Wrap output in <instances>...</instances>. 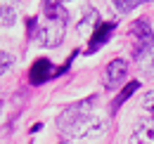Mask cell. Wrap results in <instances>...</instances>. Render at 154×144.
I'll list each match as a JSON object with an SVG mask.
<instances>
[{
	"instance_id": "1",
	"label": "cell",
	"mask_w": 154,
	"mask_h": 144,
	"mask_svg": "<svg viewBox=\"0 0 154 144\" xmlns=\"http://www.w3.org/2000/svg\"><path fill=\"white\" fill-rule=\"evenodd\" d=\"M93 104H95V97H88V99H81V102L69 104V106L57 116V128L64 132V135H69V137H71L74 128H76L85 116H90V113H93Z\"/></svg>"
},
{
	"instance_id": "2",
	"label": "cell",
	"mask_w": 154,
	"mask_h": 144,
	"mask_svg": "<svg viewBox=\"0 0 154 144\" xmlns=\"http://www.w3.org/2000/svg\"><path fill=\"white\" fill-rule=\"evenodd\" d=\"M64 33H66V21L64 19L45 17V24L38 28V43L43 47H57L64 40Z\"/></svg>"
},
{
	"instance_id": "3",
	"label": "cell",
	"mask_w": 154,
	"mask_h": 144,
	"mask_svg": "<svg viewBox=\"0 0 154 144\" xmlns=\"http://www.w3.org/2000/svg\"><path fill=\"white\" fill-rule=\"evenodd\" d=\"M131 36H133V43H135L133 45V54L135 57H140L147 47L154 45V33H152V28H149V24H147L145 19L135 21L133 26H131Z\"/></svg>"
},
{
	"instance_id": "4",
	"label": "cell",
	"mask_w": 154,
	"mask_h": 144,
	"mask_svg": "<svg viewBox=\"0 0 154 144\" xmlns=\"http://www.w3.org/2000/svg\"><path fill=\"white\" fill-rule=\"evenodd\" d=\"M104 130H107V121L95 116V113H90L74 128L71 137H78V140H83V137H100V135H104Z\"/></svg>"
},
{
	"instance_id": "5",
	"label": "cell",
	"mask_w": 154,
	"mask_h": 144,
	"mask_svg": "<svg viewBox=\"0 0 154 144\" xmlns=\"http://www.w3.org/2000/svg\"><path fill=\"white\" fill-rule=\"evenodd\" d=\"M126 73H128V64L126 59H112L104 69V88L107 90H114L119 88L123 80H126Z\"/></svg>"
},
{
	"instance_id": "6",
	"label": "cell",
	"mask_w": 154,
	"mask_h": 144,
	"mask_svg": "<svg viewBox=\"0 0 154 144\" xmlns=\"http://www.w3.org/2000/svg\"><path fill=\"white\" fill-rule=\"evenodd\" d=\"M128 144H154V118H140Z\"/></svg>"
},
{
	"instance_id": "7",
	"label": "cell",
	"mask_w": 154,
	"mask_h": 144,
	"mask_svg": "<svg viewBox=\"0 0 154 144\" xmlns=\"http://www.w3.org/2000/svg\"><path fill=\"white\" fill-rule=\"evenodd\" d=\"M52 76H57V71L52 69L50 59H36L33 66H31V71H29V80H31L33 85H40V83H45V80L52 78Z\"/></svg>"
},
{
	"instance_id": "8",
	"label": "cell",
	"mask_w": 154,
	"mask_h": 144,
	"mask_svg": "<svg viewBox=\"0 0 154 144\" xmlns=\"http://www.w3.org/2000/svg\"><path fill=\"white\" fill-rule=\"evenodd\" d=\"M112 31H114V24H112V21H102V24H97L95 31H93V36H90L88 52H95V50H100V47H102V45L109 40Z\"/></svg>"
},
{
	"instance_id": "9",
	"label": "cell",
	"mask_w": 154,
	"mask_h": 144,
	"mask_svg": "<svg viewBox=\"0 0 154 144\" xmlns=\"http://www.w3.org/2000/svg\"><path fill=\"white\" fill-rule=\"evenodd\" d=\"M100 21H97V12L93 10V7H88L85 10V14H83V19L78 21V26H76V31L81 33V36H85L88 31H90V26H97Z\"/></svg>"
},
{
	"instance_id": "10",
	"label": "cell",
	"mask_w": 154,
	"mask_h": 144,
	"mask_svg": "<svg viewBox=\"0 0 154 144\" xmlns=\"http://www.w3.org/2000/svg\"><path fill=\"white\" fill-rule=\"evenodd\" d=\"M43 12H45V17H50V19H64V21L69 19V12H66V7L62 2H45Z\"/></svg>"
},
{
	"instance_id": "11",
	"label": "cell",
	"mask_w": 154,
	"mask_h": 144,
	"mask_svg": "<svg viewBox=\"0 0 154 144\" xmlns=\"http://www.w3.org/2000/svg\"><path fill=\"white\" fill-rule=\"evenodd\" d=\"M135 62H137V66H140L145 73H154V45L147 47L140 57H135Z\"/></svg>"
},
{
	"instance_id": "12",
	"label": "cell",
	"mask_w": 154,
	"mask_h": 144,
	"mask_svg": "<svg viewBox=\"0 0 154 144\" xmlns=\"http://www.w3.org/2000/svg\"><path fill=\"white\" fill-rule=\"evenodd\" d=\"M137 88H140V80H128V85L121 90V94H119L114 102H112V111H116V109L121 106V104H123V102H126V99H128V97H131V94H133Z\"/></svg>"
},
{
	"instance_id": "13",
	"label": "cell",
	"mask_w": 154,
	"mask_h": 144,
	"mask_svg": "<svg viewBox=\"0 0 154 144\" xmlns=\"http://www.w3.org/2000/svg\"><path fill=\"white\" fill-rule=\"evenodd\" d=\"M14 21H17V12H14V7L7 5V2H2V5H0V24H2V26H12Z\"/></svg>"
},
{
	"instance_id": "14",
	"label": "cell",
	"mask_w": 154,
	"mask_h": 144,
	"mask_svg": "<svg viewBox=\"0 0 154 144\" xmlns=\"http://www.w3.org/2000/svg\"><path fill=\"white\" fill-rule=\"evenodd\" d=\"M114 7L121 12V14H126V12H131V10H135V7H140V0H116Z\"/></svg>"
},
{
	"instance_id": "15",
	"label": "cell",
	"mask_w": 154,
	"mask_h": 144,
	"mask_svg": "<svg viewBox=\"0 0 154 144\" xmlns=\"http://www.w3.org/2000/svg\"><path fill=\"white\" fill-rule=\"evenodd\" d=\"M12 64H14V57H12V54H10V52H0V76L10 71Z\"/></svg>"
},
{
	"instance_id": "16",
	"label": "cell",
	"mask_w": 154,
	"mask_h": 144,
	"mask_svg": "<svg viewBox=\"0 0 154 144\" xmlns=\"http://www.w3.org/2000/svg\"><path fill=\"white\" fill-rule=\"evenodd\" d=\"M142 109L149 111V113H154V90H149L145 97H142Z\"/></svg>"
}]
</instances>
